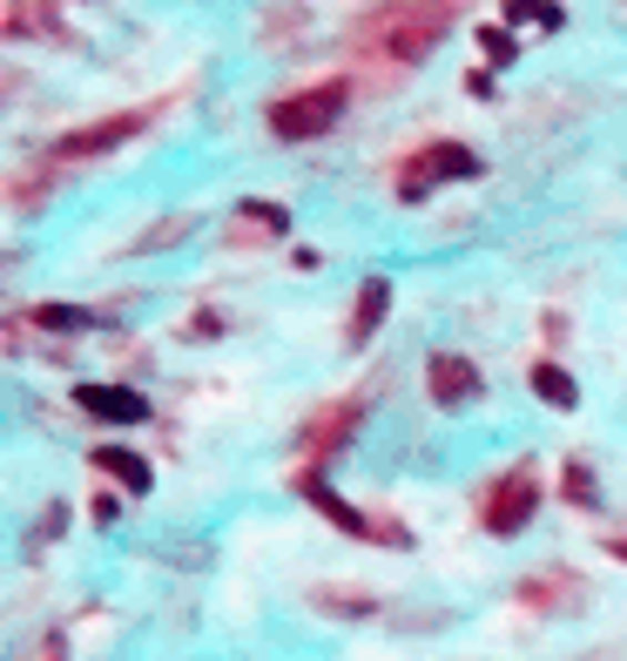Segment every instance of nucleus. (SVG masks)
Masks as SVG:
<instances>
[{
  "instance_id": "nucleus-1",
  "label": "nucleus",
  "mask_w": 627,
  "mask_h": 661,
  "mask_svg": "<svg viewBox=\"0 0 627 661\" xmlns=\"http://www.w3.org/2000/svg\"><path fill=\"white\" fill-rule=\"evenodd\" d=\"M344 102H351L344 81L304 89V95H291V102H277V109H271V135H277V142H311V135H324V129L344 115Z\"/></svg>"
},
{
  "instance_id": "nucleus-2",
  "label": "nucleus",
  "mask_w": 627,
  "mask_h": 661,
  "mask_svg": "<svg viewBox=\"0 0 627 661\" xmlns=\"http://www.w3.org/2000/svg\"><path fill=\"white\" fill-rule=\"evenodd\" d=\"M473 176H479V155H473L466 142H432V149L412 155L405 196H425V190H438V183H473Z\"/></svg>"
},
{
  "instance_id": "nucleus-3",
  "label": "nucleus",
  "mask_w": 627,
  "mask_h": 661,
  "mask_svg": "<svg viewBox=\"0 0 627 661\" xmlns=\"http://www.w3.org/2000/svg\"><path fill=\"white\" fill-rule=\"evenodd\" d=\"M149 115L142 109H129V115H109V122H88V129H74V135H61L54 142V162H81V155H102V149H122L135 129H142Z\"/></svg>"
},
{
  "instance_id": "nucleus-4",
  "label": "nucleus",
  "mask_w": 627,
  "mask_h": 661,
  "mask_svg": "<svg viewBox=\"0 0 627 661\" xmlns=\"http://www.w3.org/2000/svg\"><path fill=\"white\" fill-rule=\"evenodd\" d=\"M378 34H385V54H392V61H418V54H425V48L445 34V14H438V8H418V14H392Z\"/></svg>"
},
{
  "instance_id": "nucleus-5",
  "label": "nucleus",
  "mask_w": 627,
  "mask_h": 661,
  "mask_svg": "<svg viewBox=\"0 0 627 661\" xmlns=\"http://www.w3.org/2000/svg\"><path fill=\"white\" fill-rule=\"evenodd\" d=\"M74 405L95 411V419H109V426H142V419H149V398L129 391V385H81Z\"/></svg>"
},
{
  "instance_id": "nucleus-6",
  "label": "nucleus",
  "mask_w": 627,
  "mask_h": 661,
  "mask_svg": "<svg viewBox=\"0 0 627 661\" xmlns=\"http://www.w3.org/2000/svg\"><path fill=\"white\" fill-rule=\"evenodd\" d=\"M425 385H432L438 405H466V398L479 391V372H473V358H459V352H438V358L425 365Z\"/></svg>"
},
{
  "instance_id": "nucleus-7",
  "label": "nucleus",
  "mask_w": 627,
  "mask_h": 661,
  "mask_svg": "<svg viewBox=\"0 0 627 661\" xmlns=\"http://www.w3.org/2000/svg\"><path fill=\"white\" fill-rule=\"evenodd\" d=\"M533 507H540V486H533V479H506L493 492V507H486V527L493 533H519L533 520Z\"/></svg>"
},
{
  "instance_id": "nucleus-8",
  "label": "nucleus",
  "mask_w": 627,
  "mask_h": 661,
  "mask_svg": "<svg viewBox=\"0 0 627 661\" xmlns=\"http://www.w3.org/2000/svg\"><path fill=\"white\" fill-rule=\"evenodd\" d=\"M385 311H392V284H385V277H365L357 311H351V345H372V330L385 324Z\"/></svg>"
},
{
  "instance_id": "nucleus-9",
  "label": "nucleus",
  "mask_w": 627,
  "mask_h": 661,
  "mask_svg": "<svg viewBox=\"0 0 627 661\" xmlns=\"http://www.w3.org/2000/svg\"><path fill=\"white\" fill-rule=\"evenodd\" d=\"M95 466H102V472H115L129 492H149V479H155V472H149V459H142V452H129V446H95Z\"/></svg>"
},
{
  "instance_id": "nucleus-10",
  "label": "nucleus",
  "mask_w": 627,
  "mask_h": 661,
  "mask_svg": "<svg viewBox=\"0 0 627 661\" xmlns=\"http://www.w3.org/2000/svg\"><path fill=\"white\" fill-rule=\"evenodd\" d=\"M304 500H311V507H317V513H324L331 527H344V533H372V527H365V513H351V507L337 500V492H331V486H324L317 472L304 479Z\"/></svg>"
},
{
  "instance_id": "nucleus-11",
  "label": "nucleus",
  "mask_w": 627,
  "mask_h": 661,
  "mask_svg": "<svg viewBox=\"0 0 627 661\" xmlns=\"http://www.w3.org/2000/svg\"><path fill=\"white\" fill-rule=\"evenodd\" d=\"M533 398H547V405L574 411V405H580V385H574L560 365H533Z\"/></svg>"
},
{
  "instance_id": "nucleus-12",
  "label": "nucleus",
  "mask_w": 627,
  "mask_h": 661,
  "mask_svg": "<svg viewBox=\"0 0 627 661\" xmlns=\"http://www.w3.org/2000/svg\"><path fill=\"white\" fill-rule=\"evenodd\" d=\"M506 21H519V28H533V21L560 28V8H554V0H506Z\"/></svg>"
},
{
  "instance_id": "nucleus-13",
  "label": "nucleus",
  "mask_w": 627,
  "mask_h": 661,
  "mask_svg": "<svg viewBox=\"0 0 627 661\" xmlns=\"http://www.w3.org/2000/svg\"><path fill=\"white\" fill-rule=\"evenodd\" d=\"M34 324H48V330H88L95 317L74 311V304H48V311H34Z\"/></svg>"
},
{
  "instance_id": "nucleus-14",
  "label": "nucleus",
  "mask_w": 627,
  "mask_h": 661,
  "mask_svg": "<svg viewBox=\"0 0 627 661\" xmlns=\"http://www.w3.org/2000/svg\"><path fill=\"white\" fill-rule=\"evenodd\" d=\"M479 48H486V61H499V68L513 61V34H499V28H493V34H479Z\"/></svg>"
},
{
  "instance_id": "nucleus-15",
  "label": "nucleus",
  "mask_w": 627,
  "mask_h": 661,
  "mask_svg": "<svg viewBox=\"0 0 627 661\" xmlns=\"http://www.w3.org/2000/svg\"><path fill=\"white\" fill-rule=\"evenodd\" d=\"M567 492H574V500H594V479H587V466H567Z\"/></svg>"
}]
</instances>
